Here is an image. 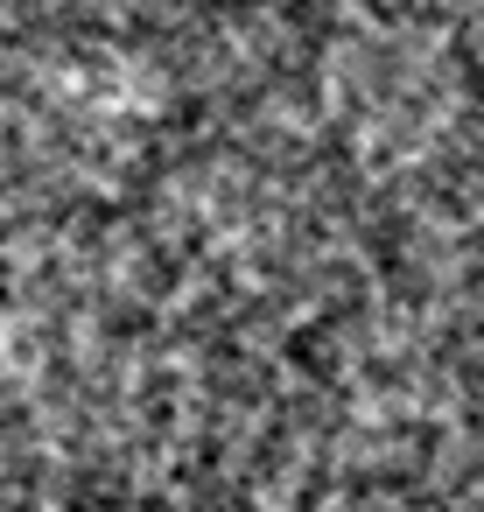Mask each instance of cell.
<instances>
[{
  "mask_svg": "<svg viewBox=\"0 0 484 512\" xmlns=\"http://www.w3.org/2000/svg\"><path fill=\"white\" fill-rule=\"evenodd\" d=\"M0 512H484V0H0Z\"/></svg>",
  "mask_w": 484,
  "mask_h": 512,
  "instance_id": "1",
  "label": "cell"
}]
</instances>
